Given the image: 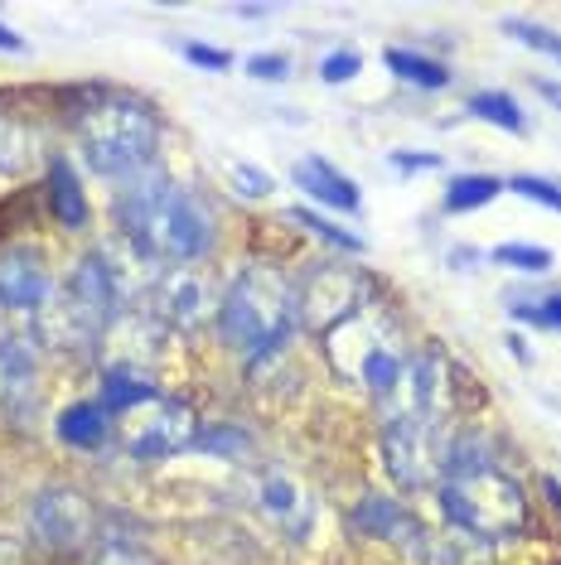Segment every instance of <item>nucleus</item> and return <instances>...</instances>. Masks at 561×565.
<instances>
[{
  "label": "nucleus",
  "mask_w": 561,
  "mask_h": 565,
  "mask_svg": "<svg viewBox=\"0 0 561 565\" xmlns=\"http://www.w3.org/2000/svg\"><path fill=\"white\" fill-rule=\"evenodd\" d=\"M233 179H237V189H242L247 199H262L266 189H272V184H266V174H257L252 164H233Z\"/></svg>",
  "instance_id": "e433bc0d"
},
{
  "label": "nucleus",
  "mask_w": 561,
  "mask_h": 565,
  "mask_svg": "<svg viewBox=\"0 0 561 565\" xmlns=\"http://www.w3.org/2000/svg\"><path fill=\"white\" fill-rule=\"evenodd\" d=\"M194 445L209 449V455H242V449H247V435L242 430H203Z\"/></svg>",
  "instance_id": "473e14b6"
},
{
  "label": "nucleus",
  "mask_w": 561,
  "mask_h": 565,
  "mask_svg": "<svg viewBox=\"0 0 561 565\" xmlns=\"http://www.w3.org/2000/svg\"><path fill=\"white\" fill-rule=\"evenodd\" d=\"M112 319H117V276L102 256H83L59 300L49 295L44 339L59 349H87V343H102Z\"/></svg>",
  "instance_id": "39448f33"
},
{
  "label": "nucleus",
  "mask_w": 561,
  "mask_h": 565,
  "mask_svg": "<svg viewBox=\"0 0 561 565\" xmlns=\"http://www.w3.org/2000/svg\"><path fill=\"white\" fill-rule=\"evenodd\" d=\"M30 526L49 551H78L93 536V508L78 488H44L30 508Z\"/></svg>",
  "instance_id": "9b49d317"
},
{
  "label": "nucleus",
  "mask_w": 561,
  "mask_h": 565,
  "mask_svg": "<svg viewBox=\"0 0 561 565\" xmlns=\"http://www.w3.org/2000/svg\"><path fill=\"white\" fill-rule=\"evenodd\" d=\"M441 508L461 532L479 536V542H504L528 526V498H522L518 479L494 469L489 459L469 455V449H451L441 473Z\"/></svg>",
  "instance_id": "f03ea898"
},
{
  "label": "nucleus",
  "mask_w": 561,
  "mask_h": 565,
  "mask_svg": "<svg viewBox=\"0 0 561 565\" xmlns=\"http://www.w3.org/2000/svg\"><path fill=\"white\" fill-rule=\"evenodd\" d=\"M107 430H112V411L102 402H78L59 416V435L78 449H97L102 440H107Z\"/></svg>",
  "instance_id": "6ab92c4d"
},
{
  "label": "nucleus",
  "mask_w": 561,
  "mask_h": 565,
  "mask_svg": "<svg viewBox=\"0 0 561 565\" xmlns=\"http://www.w3.org/2000/svg\"><path fill=\"white\" fill-rule=\"evenodd\" d=\"M93 565H160V561L150 556V551L131 546V542H102V551H97Z\"/></svg>",
  "instance_id": "7c9ffc66"
},
{
  "label": "nucleus",
  "mask_w": 561,
  "mask_h": 565,
  "mask_svg": "<svg viewBox=\"0 0 561 565\" xmlns=\"http://www.w3.org/2000/svg\"><path fill=\"white\" fill-rule=\"evenodd\" d=\"M160 150V121L150 107L126 97H102L83 117V156L97 174L131 179L140 174Z\"/></svg>",
  "instance_id": "20e7f679"
},
{
  "label": "nucleus",
  "mask_w": 561,
  "mask_h": 565,
  "mask_svg": "<svg viewBox=\"0 0 561 565\" xmlns=\"http://www.w3.org/2000/svg\"><path fill=\"white\" fill-rule=\"evenodd\" d=\"M49 203H54V217L63 227H83L87 223V199H83V189H78V174H73V164L68 160H54L49 164Z\"/></svg>",
  "instance_id": "aec40b11"
},
{
  "label": "nucleus",
  "mask_w": 561,
  "mask_h": 565,
  "mask_svg": "<svg viewBox=\"0 0 561 565\" xmlns=\"http://www.w3.org/2000/svg\"><path fill=\"white\" fill-rule=\"evenodd\" d=\"M441 396H445V372L431 353L406 358L398 382L378 396L382 420H441Z\"/></svg>",
  "instance_id": "9d476101"
},
{
  "label": "nucleus",
  "mask_w": 561,
  "mask_h": 565,
  "mask_svg": "<svg viewBox=\"0 0 561 565\" xmlns=\"http://www.w3.org/2000/svg\"><path fill=\"white\" fill-rule=\"evenodd\" d=\"M300 315L296 290L280 280L272 266H247L219 305V329L223 343L242 358H266L290 339Z\"/></svg>",
  "instance_id": "7ed1b4c3"
},
{
  "label": "nucleus",
  "mask_w": 561,
  "mask_h": 565,
  "mask_svg": "<svg viewBox=\"0 0 561 565\" xmlns=\"http://www.w3.org/2000/svg\"><path fill=\"white\" fill-rule=\"evenodd\" d=\"M494 262L514 266V271H547V266H552V252L528 247V242H504V247H494Z\"/></svg>",
  "instance_id": "cd10ccee"
},
{
  "label": "nucleus",
  "mask_w": 561,
  "mask_h": 565,
  "mask_svg": "<svg viewBox=\"0 0 561 565\" xmlns=\"http://www.w3.org/2000/svg\"><path fill=\"white\" fill-rule=\"evenodd\" d=\"M0 565H20V546L10 536H0Z\"/></svg>",
  "instance_id": "a19ab883"
},
{
  "label": "nucleus",
  "mask_w": 561,
  "mask_h": 565,
  "mask_svg": "<svg viewBox=\"0 0 561 565\" xmlns=\"http://www.w3.org/2000/svg\"><path fill=\"white\" fill-rule=\"evenodd\" d=\"M499 194H504V179L461 174V179H451V189H445V209L451 213H475V209H484V203H494Z\"/></svg>",
  "instance_id": "4be33fe9"
},
{
  "label": "nucleus",
  "mask_w": 561,
  "mask_h": 565,
  "mask_svg": "<svg viewBox=\"0 0 561 565\" xmlns=\"http://www.w3.org/2000/svg\"><path fill=\"white\" fill-rule=\"evenodd\" d=\"M359 54H353V49H335V54H329L325 63H320V78L325 83H349L353 73H359Z\"/></svg>",
  "instance_id": "2f4dec72"
},
{
  "label": "nucleus",
  "mask_w": 561,
  "mask_h": 565,
  "mask_svg": "<svg viewBox=\"0 0 561 565\" xmlns=\"http://www.w3.org/2000/svg\"><path fill=\"white\" fill-rule=\"evenodd\" d=\"M532 319V324H542V329H561V295H547V300H538L532 310H522Z\"/></svg>",
  "instance_id": "c9c22d12"
},
{
  "label": "nucleus",
  "mask_w": 561,
  "mask_h": 565,
  "mask_svg": "<svg viewBox=\"0 0 561 565\" xmlns=\"http://www.w3.org/2000/svg\"><path fill=\"white\" fill-rule=\"evenodd\" d=\"M325 353H329V367L339 372V377L359 382L373 396H382L398 382V372L406 363L402 343H398V329L388 324L382 315L373 310H359L349 315L343 324H335L325 333Z\"/></svg>",
  "instance_id": "423d86ee"
},
{
  "label": "nucleus",
  "mask_w": 561,
  "mask_h": 565,
  "mask_svg": "<svg viewBox=\"0 0 561 565\" xmlns=\"http://www.w3.org/2000/svg\"><path fill=\"white\" fill-rule=\"evenodd\" d=\"M257 503H262L266 518H272L280 532H290V536H305L310 532V522H315L310 493H305V483L296 479V473H286V469H266L262 473Z\"/></svg>",
  "instance_id": "4468645a"
},
{
  "label": "nucleus",
  "mask_w": 561,
  "mask_h": 565,
  "mask_svg": "<svg viewBox=\"0 0 561 565\" xmlns=\"http://www.w3.org/2000/svg\"><path fill=\"white\" fill-rule=\"evenodd\" d=\"M146 402H156V382L150 377H140V372H107L102 377V406L107 411H136V406H146Z\"/></svg>",
  "instance_id": "412c9836"
},
{
  "label": "nucleus",
  "mask_w": 561,
  "mask_h": 565,
  "mask_svg": "<svg viewBox=\"0 0 561 565\" xmlns=\"http://www.w3.org/2000/svg\"><path fill=\"white\" fill-rule=\"evenodd\" d=\"M117 217H121V233L131 237L150 262L189 266V262H199L213 242L209 213L199 209V199L184 194V189L165 174L136 179L117 199Z\"/></svg>",
  "instance_id": "f257e3e1"
},
{
  "label": "nucleus",
  "mask_w": 561,
  "mask_h": 565,
  "mask_svg": "<svg viewBox=\"0 0 561 565\" xmlns=\"http://www.w3.org/2000/svg\"><path fill=\"white\" fill-rule=\"evenodd\" d=\"M431 565H484L479 561V536H469V532H445L431 542Z\"/></svg>",
  "instance_id": "a878e982"
},
{
  "label": "nucleus",
  "mask_w": 561,
  "mask_h": 565,
  "mask_svg": "<svg viewBox=\"0 0 561 565\" xmlns=\"http://www.w3.org/2000/svg\"><path fill=\"white\" fill-rule=\"evenodd\" d=\"M34 160V136L20 121L0 117V174H20Z\"/></svg>",
  "instance_id": "393cba45"
},
{
  "label": "nucleus",
  "mask_w": 561,
  "mask_h": 565,
  "mask_svg": "<svg viewBox=\"0 0 561 565\" xmlns=\"http://www.w3.org/2000/svg\"><path fill=\"white\" fill-rule=\"evenodd\" d=\"M398 170H421V164H436V156H392Z\"/></svg>",
  "instance_id": "4c0bfd02"
},
{
  "label": "nucleus",
  "mask_w": 561,
  "mask_h": 565,
  "mask_svg": "<svg viewBox=\"0 0 561 565\" xmlns=\"http://www.w3.org/2000/svg\"><path fill=\"white\" fill-rule=\"evenodd\" d=\"M223 295L203 266H170L156 286V319L170 329H199L209 315H219Z\"/></svg>",
  "instance_id": "1a4fd4ad"
},
{
  "label": "nucleus",
  "mask_w": 561,
  "mask_h": 565,
  "mask_svg": "<svg viewBox=\"0 0 561 565\" xmlns=\"http://www.w3.org/2000/svg\"><path fill=\"white\" fill-rule=\"evenodd\" d=\"M296 189H305L310 199H320L329 203V209H339V213H359V184L353 179H343L335 164L320 160V156H310V160H300L296 164Z\"/></svg>",
  "instance_id": "f3484780"
},
{
  "label": "nucleus",
  "mask_w": 561,
  "mask_h": 565,
  "mask_svg": "<svg viewBox=\"0 0 561 565\" xmlns=\"http://www.w3.org/2000/svg\"><path fill=\"white\" fill-rule=\"evenodd\" d=\"M102 343H107V372H140V377H150V363L160 358V319L156 315L112 319Z\"/></svg>",
  "instance_id": "ddd939ff"
},
{
  "label": "nucleus",
  "mask_w": 561,
  "mask_h": 565,
  "mask_svg": "<svg viewBox=\"0 0 561 565\" xmlns=\"http://www.w3.org/2000/svg\"><path fill=\"white\" fill-rule=\"evenodd\" d=\"M296 300H300V319H305V324L329 333L335 324H343L349 315L363 310V305H359L363 300V280L353 271H343V266H325V271L296 295Z\"/></svg>",
  "instance_id": "f8f14e48"
},
{
  "label": "nucleus",
  "mask_w": 561,
  "mask_h": 565,
  "mask_svg": "<svg viewBox=\"0 0 561 565\" xmlns=\"http://www.w3.org/2000/svg\"><path fill=\"white\" fill-rule=\"evenodd\" d=\"M0 49H6V54H20V49H24V40H20L15 30H6V24H0Z\"/></svg>",
  "instance_id": "ea45409f"
},
{
  "label": "nucleus",
  "mask_w": 561,
  "mask_h": 565,
  "mask_svg": "<svg viewBox=\"0 0 561 565\" xmlns=\"http://www.w3.org/2000/svg\"><path fill=\"white\" fill-rule=\"evenodd\" d=\"M290 217H296V223H305V227H310V233H315V237H325V242H329V247H339V252H363V237L343 233V227H339V223H329V217H320V213H310V209H296V213H290Z\"/></svg>",
  "instance_id": "bb28decb"
},
{
  "label": "nucleus",
  "mask_w": 561,
  "mask_h": 565,
  "mask_svg": "<svg viewBox=\"0 0 561 565\" xmlns=\"http://www.w3.org/2000/svg\"><path fill=\"white\" fill-rule=\"evenodd\" d=\"M121 440L136 459H165V455H180L199 440L194 430V411L174 396H156V402L136 406L121 416Z\"/></svg>",
  "instance_id": "6e6552de"
},
{
  "label": "nucleus",
  "mask_w": 561,
  "mask_h": 565,
  "mask_svg": "<svg viewBox=\"0 0 561 565\" xmlns=\"http://www.w3.org/2000/svg\"><path fill=\"white\" fill-rule=\"evenodd\" d=\"M532 87H538V93H542L547 102H552V107H561V83H552V78H538Z\"/></svg>",
  "instance_id": "58836bf2"
},
{
  "label": "nucleus",
  "mask_w": 561,
  "mask_h": 565,
  "mask_svg": "<svg viewBox=\"0 0 561 565\" xmlns=\"http://www.w3.org/2000/svg\"><path fill=\"white\" fill-rule=\"evenodd\" d=\"M184 58L199 63V68H213V73L233 68V54H223V49H209V44H184Z\"/></svg>",
  "instance_id": "f704fd0d"
},
{
  "label": "nucleus",
  "mask_w": 561,
  "mask_h": 565,
  "mask_svg": "<svg viewBox=\"0 0 561 565\" xmlns=\"http://www.w3.org/2000/svg\"><path fill=\"white\" fill-rule=\"evenodd\" d=\"M247 73L262 83H280L290 73V58L286 54H257V58H247Z\"/></svg>",
  "instance_id": "72a5a7b5"
},
{
  "label": "nucleus",
  "mask_w": 561,
  "mask_h": 565,
  "mask_svg": "<svg viewBox=\"0 0 561 565\" xmlns=\"http://www.w3.org/2000/svg\"><path fill=\"white\" fill-rule=\"evenodd\" d=\"M353 526L368 536H382V542H416L421 536L416 518L402 503H392V498H363V503L353 508Z\"/></svg>",
  "instance_id": "a211bd4d"
},
{
  "label": "nucleus",
  "mask_w": 561,
  "mask_h": 565,
  "mask_svg": "<svg viewBox=\"0 0 561 565\" xmlns=\"http://www.w3.org/2000/svg\"><path fill=\"white\" fill-rule=\"evenodd\" d=\"M40 392V349L30 339H0V411H30Z\"/></svg>",
  "instance_id": "dca6fc26"
},
{
  "label": "nucleus",
  "mask_w": 561,
  "mask_h": 565,
  "mask_svg": "<svg viewBox=\"0 0 561 565\" xmlns=\"http://www.w3.org/2000/svg\"><path fill=\"white\" fill-rule=\"evenodd\" d=\"M504 34H514L518 44H528V49H542V54H552V58H561V40L552 30H538V24H522V20H508L504 24Z\"/></svg>",
  "instance_id": "c756f323"
},
{
  "label": "nucleus",
  "mask_w": 561,
  "mask_h": 565,
  "mask_svg": "<svg viewBox=\"0 0 561 565\" xmlns=\"http://www.w3.org/2000/svg\"><path fill=\"white\" fill-rule=\"evenodd\" d=\"M469 111H475L479 121L499 126V131L522 136V111H518V102L508 93H475V97H469Z\"/></svg>",
  "instance_id": "b1692460"
},
{
  "label": "nucleus",
  "mask_w": 561,
  "mask_h": 565,
  "mask_svg": "<svg viewBox=\"0 0 561 565\" xmlns=\"http://www.w3.org/2000/svg\"><path fill=\"white\" fill-rule=\"evenodd\" d=\"M382 63H388V68L398 73V78H406L412 87H445V83H451V73H445L436 58L412 54V49H388V54H382Z\"/></svg>",
  "instance_id": "5701e85b"
},
{
  "label": "nucleus",
  "mask_w": 561,
  "mask_h": 565,
  "mask_svg": "<svg viewBox=\"0 0 561 565\" xmlns=\"http://www.w3.org/2000/svg\"><path fill=\"white\" fill-rule=\"evenodd\" d=\"M49 295H54V280H49L44 262L30 247H10L0 256V305H10V310H44Z\"/></svg>",
  "instance_id": "2eb2a0df"
},
{
  "label": "nucleus",
  "mask_w": 561,
  "mask_h": 565,
  "mask_svg": "<svg viewBox=\"0 0 561 565\" xmlns=\"http://www.w3.org/2000/svg\"><path fill=\"white\" fill-rule=\"evenodd\" d=\"M504 189H514V194L542 203V209H557L561 213V184H552V179H538V174H514Z\"/></svg>",
  "instance_id": "c85d7f7f"
},
{
  "label": "nucleus",
  "mask_w": 561,
  "mask_h": 565,
  "mask_svg": "<svg viewBox=\"0 0 561 565\" xmlns=\"http://www.w3.org/2000/svg\"><path fill=\"white\" fill-rule=\"evenodd\" d=\"M441 420H382V455L388 469L402 488H431L445 473V455L441 445Z\"/></svg>",
  "instance_id": "0eeeda50"
}]
</instances>
